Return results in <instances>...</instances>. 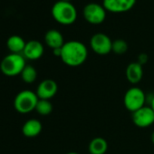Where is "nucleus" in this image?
<instances>
[{"label":"nucleus","mask_w":154,"mask_h":154,"mask_svg":"<svg viewBox=\"0 0 154 154\" xmlns=\"http://www.w3.org/2000/svg\"><path fill=\"white\" fill-rule=\"evenodd\" d=\"M26 42L20 35H11L7 41V46L12 54H22Z\"/></svg>","instance_id":"dca6fc26"},{"label":"nucleus","mask_w":154,"mask_h":154,"mask_svg":"<svg viewBox=\"0 0 154 154\" xmlns=\"http://www.w3.org/2000/svg\"><path fill=\"white\" fill-rule=\"evenodd\" d=\"M51 14L54 19L63 26H69L73 24L77 19V10L75 7L67 1H59L55 2L51 9Z\"/></svg>","instance_id":"f03ea898"},{"label":"nucleus","mask_w":154,"mask_h":154,"mask_svg":"<svg viewBox=\"0 0 154 154\" xmlns=\"http://www.w3.org/2000/svg\"><path fill=\"white\" fill-rule=\"evenodd\" d=\"M150 140H151V142L154 144V131L151 133V135H150Z\"/></svg>","instance_id":"5701e85b"},{"label":"nucleus","mask_w":154,"mask_h":154,"mask_svg":"<svg viewBox=\"0 0 154 154\" xmlns=\"http://www.w3.org/2000/svg\"><path fill=\"white\" fill-rule=\"evenodd\" d=\"M125 75L128 82L135 85L141 81L143 77V66L137 62L131 63L126 67Z\"/></svg>","instance_id":"f8f14e48"},{"label":"nucleus","mask_w":154,"mask_h":154,"mask_svg":"<svg viewBox=\"0 0 154 154\" xmlns=\"http://www.w3.org/2000/svg\"><path fill=\"white\" fill-rule=\"evenodd\" d=\"M106 9L98 3H89L83 10V15L86 22L92 25H100L106 18Z\"/></svg>","instance_id":"423d86ee"},{"label":"nucleus","mask_w":154,"mask_h":154,"mask_svg":"<svg viewBox=\"0 0 154 154\" xmlns=\"http://www.w3.org/2000/svg\"><path fill=\"white\" fill-rule=\"evenodd\" d=\"M26 58L22 54H12L6 55L0 63V70L6 76L14 77L21 74L26 65Z\"/></svg>","instance_id":"7ed1b4c3"},{"label":"nucleus","mask_w":154,"mask_h":154,"mask_svg":"<svg viewBox=\"0 0 154 154\" xmlns=\"http://www.w3.org/2000/svg\"><path fill=\"white\" fill-rule=\"evenodd\" d=\"M147 95L140 88L133 86L128 89L123 97V104L125 108L131 113L145 106Z\"/></svg>","instance_id":"39448f33"},{"label":"nucleus","mask_w":154,"mask_h":154,"mask_svg":"<svg viewBox=\"0 0 154 154\" xmlns=\"http://www.w3.org/2000/svg\"><path fill=\"white\" fill-rule=\"evenodd\" d=\"M128 51V44L123 39H116L112 41V52L116 54H123Z\"/></svg>","instance_id":"6ab92c4d"},{"label":"nucleus","mask_w":154,"mask_h":154,"mask_svg":"<svg viewBox=\"0 0 154 154\" xmlns=\"http://www.w3.org/2000/svg\"><path fill=\"white\" fill-rule=\"evenodd\" d=\"M61 60L70 67H78L85 63L88 58L86 45L77 40L65 42L61 48Z\"/></svg>","instance_id":"f257e3e1"},{"label":"nucleus","mask_w":154,"mask_h":154,"mask_svg":"<svg viewBox=\"0 0 154 154\" xmlns=\"http://www.w3.org/2000/svg\"><path fill=\"white\" fill-rule=\"evenodd\" d=\"M131 120L139 128H148L154 123V111L151 107L143 106L131 113Z\"/></svg>","instance_id":"6e6552de"},{"label":"nucleus","mask_w":154,"mask_h":154,"mask_svg":"<svg viewBox=\"0 0 154 154\" xmlns=\"http://www.w3.org/2000/svg\"><path fill=\"white\" fill-rule=\"evenodd\" d=\"M58 91V85L53 79H45L37 86L35 94L41 100H49L54 98Z\"/></svg>","instance_id":"9d476101"},{"label":"nucleus","mask_w":154,"mask_h":154,"mask_svg":"<svg viewBox=\"0 0 154 154\" xmlns=\"http://www.w3.org/2000/svg\"><path fill=\"white\" fill-rule=\"evenodd\" d=\"M45 52L44 45L37 40H30L26 42L25 49L22 53L24 57L27 60L35 61L40 59Z\"/></svg>","instance_id":"9b49d317"},{"label":"nucleus","mask_w":154,"mask_h":154,"mask_svg":"<svg viewBox=\"0 0 154 154\" xmlns=\"http://www.w3.org/2000/svg\"><path fill=\"white\" fill-rule=\"evenodd\" d=\"M62 1H67V2H70L71 0H62Z\"/></svg>","instance_id":"393cba45"},{"label":"nucleus","mask_w":154,"mask_h":154,"mask_svg":"<svg viewBox=\"0 0 154 154\" xmlns=\"http://www.w3.org/2000/svg\"><path fill=\"white\" fill-rule=\"evenodd\" d=\"M42 130V122L37 119H30L26 121L22 127V132L27 138H34L38 136Z\"/></svg>","instance_id":"4468645a"},{"label":"nucleus","mask_w":154,"mask_h":154,"mask_svg":"<svg viewBox=\"0 0 154 154\" xmlns=\"http://www.w3.org/2000/svg\"><path fill=\"white\" fill-rule=\"evenodd\" d=\"M65 154H79L78 152H75V151H70V152H67Z\"/></svg>","instance_id":"b1692460"},{"label":"nucleus","mask_w":154,"mask_h":154,"mask_svg":"<svg viewBox=\"0 0 154 154\" xmlns=\"http://www.w3.org/2000/svg\"><path fill=\"white\" fill-rule=\"evenodd\" d=\"M88 150L90 154H105L108 150V142L103 137H95L90 141Z\"/></svg>","instance_id":"2eb2a0df"},{"label":"nucleus","mask_w":154,"mask_h":154,"mask_svg":"<svg viewBox=\"0 0 154 154\" xmlns=\"http://www.w3.org/2000/svg\"><path fill=\"white\" fill-rule=\"evenodd\" d=\"M20 75H21V78L24 81V83L33 84L37 78V71L34 66L26 64Z\"/></svg>","instance_id":"f3484780"},{"label":"nucleus","mask_w":154,"mask_h":154,"mask_svg":"<svg viewBox=\"0 0 154 154\" xmlns=\"http://www.w3.org/2000/svg\"><path fill=\"white\" fill-rule=\"evenodd\" d=\"M90 46L95 54L99 55H106L112 52V41L106 34L96 33L91 37Z\"/></svg>","instance_id":"0eeeda50"},{"label":"nucleus","mask_w":154,"mask_h":154,"mask_svg":"<svg viewBox=\"0 0 154 154\" xmlns=\"http://www.w3.org/2000/svg\"><path fill=\"white\" fill-rule=\"evenodd\" d=\"M45 42L47 46L50 48L56 49V48H62L64 45V39L62 35V33L55 29L48 30L45 35Z\"/></svg>","instance_id":"ddd939ff"},{"label":"nucleus","mask_w":154,"mask_h":154,"mask_svg":"<svg viewBox=\"0 0 154 154\" xmlns=\"http://www.w3.org/2000/svg\"><path fill=\"white\" fill-rule=\"evenodd\" d=\"M136 4V0H103L106 11L113 14H122L130 11Z\"/></svg>","instance_id":"1a4fd4ad"},{"label":"nucleus","mask_w":154,"mask_h":154,"mask_svg":"<svg viewBox=\"0 0 154 154\" xmlns=\"http://www.w3.org/2000/svg\"><path fill=\"white\" fill-rule=\"evenodd\" d=\"M53 54L54 56L56 57H60L61 56V48H56V49H54L53 50Z\"/></svg>","instance_id":"412c9836"},{"label":"nucleus","mask_w":154,"mask_h":154,"mask_svg":"<svg viewBox=\"0 0 154 154\" xmlns=\"http://www.w3.org/2000/svg\"><path fill=\"white\" fill-rule=\"evenodd\" d=\"M35 111L40 115H43V116L49 115L53 112V104L49 100L39 99L35 107Z\"/></svg>","instance_id":"a211bd4d"},{"label":"nucleus","mask_w":154,"mask_h":154,"mask_svg":"<svg viewBox=\"0 0 154 154\" xmlns=\"http://www.w3.org/2000/svg\"><path fill=\"white\" fill-rule=\"evenodd\" d=\"M39 98L35 92L30 90H24L16 95L14 107L17 112L26 114L35 110Z\"/></svg>","instance_id":"20e7f679"},{"label":"nucleus","mask_w":154,"mask_h":154,"mask_svg":"<svg viewBox=\"0 0 154 154\" xmlns=\"http://www.w3.org/2000/svg\"><path fill=\"white\" fill-rule=\"evenodd\" d=\"M149 106L151 107V109L154 111V95H152L150 101H149Z\"/></svg>","instance_id":"4be33fe9"},{"label":"nucleus","mask_w":154,"mask_h":154,"mask_svg":"<svg viewBox=\"0 0 154 154\" xmlns=\"http://www.w3.org/2000/svg\"><path fill=\"white\" fill-rule=\"evenodd\" d=\"M148 61H149V56H148V54H145V53L140 54L138 55V57H137V63H139L141 64L142 66H143L144 64H146V63H148Z\"/></svg>","instance_id":"aec40b11"}]
</instances>
